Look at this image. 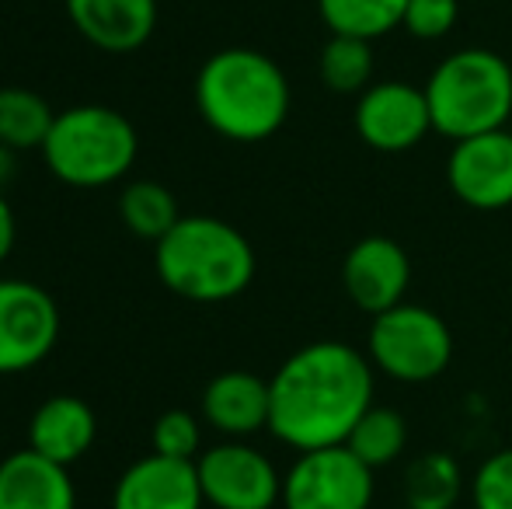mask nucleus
<instances>
[{"mask_svg": "<svg viewBox=\"0 0 512 509\" xmlns=\"http://www.w3.org/2000/svg\"><path fill=\"white\" fill-rule=\"evenodd\" d=\"M269 433L293 450L338 447L373 405V363L338 339H317L269 381Z\"/></svg>", "mask_w": 512, "mask_h": 509, "instance_id": "f257e3e1", "label": "nucleus"}, {"mask_svg": "<svg viewBox=\"0 0 512 509\" xmlns=\"http://www.w3.org/2000/svg\"><path fill=\"white\" fill-rule=\"evenodd\" d=\"M293 91L283 67L258 49L230 46L213 53L196 74V109L216 136L262 143L283 129Z\"/></svg>", "mask_w": 512, "mask_h": 509, "instance_id": "f03ea898", "label": "nucleus"}, {"mask_svg": "<svg viewBox=\"0 0 512 509\" xmlns=\"http://www.w3.org/2000/svg\"><path fill=\"white\" fill-rule=\"evenodd\" d=\"M154 269L171 293L192 304H223L251 286L258 258L251 241L220 217H182L154 245Z\"/></svg>", "mask_w": 512, "mask_h": 509, "instance_id": "7ed1b4c3", "label": "nucleus"}, {"mask_svg": "<svg viewBox=\"0 0 512 509\" xmlns=\"http://www.w3.org/2000/svg\"><path fill=\"white\" fill-rule=\"evenodd\" d=\"M425 102L432 133L453 143L506 129L512 116V63L495 49H457L429 74Z\"/></svg>", "mask_w": 512, "mask_h": 509, "instance_id": "20e7f679", "label": "nucleus"}, {"mask_svg": "<svg viewBox=\"0 0 512 509\" xmlns=\"http://www.w3.org/2000/svg\"><path fill=\"white\" fill-rule=\"evenodd\" d=\"M140 154L136 126L108 105H74L56 112L42 143L46 168L70 189H105L133 171Z\"/></svg>", "mask_w": 512, "mask_h": 509, "instance_id": "39448f33", "label": "nucleus"}, {"mask_svg": "<svg viewBox=\"0 0 512 509\" xmlns=\"http://www.w3.org/2000/svg\"><path fill=\"white\" fill-rule=\"evenodd\" d=\"M373 370L398 384H429L446 374L453 360V332L436 311L422 304H398L370 318L366 342Z\"/></svg>", "mask_w": 512, "mask_h": 509, "instance_id": "423d86ee", "label": "nucleus"}, {"mask_svg": "<svg viewBox=\"0 0 512 509\" xmlns=\"http://www.w3.org/2000/svg\"><path fill=\"white\" fill-rule=\"evenodd\" d=\"M373 468L345 443L304 450L283 475V509H370Z\"/></svg>", "mask_w": 512, "mask_h": 509, "instance_id": "0eeeda50", "label": "nucleus"}, {"mask_svg": "<svg viewBox=\"0 0 512 509\" xmlns=\"http://www.w3.org/2000/svg\"><path fill=\"white\" fill-rule=\"evenodd\" d=\"M203 499L213 509H272L283 503V475L269 454L244 440H223L196 457Z\"/></svg>", "mask_w": 512, "mask_h": 509, "instance_id": "6e6552de", "label": "nucleus"}, {"mask_svg": "<svg viewBox=\"0 0 512 509\" xmlns=\"http://www.w3.org/2000/svg\"><path fill=\"white\" fill-rule=\"evenodd\" d=\"M60 342V307L32 279H0V377L39 367Z\"/></svg>", "mask_w": 512, "mask_h": 509, "instance_id": "1a4fd4ad", "label": "nucleus"}, {"mask_svg": "<svg viewBox=\"0 0 512 509\" xmlns=\"http://www.w3.org/2000/svg\"><path fill=\"white\" fill-rule=\"evenodd\" d=\"M356 136L380 154H408L432 133L425 88L408 81L370 84L356 98Z\"/></svg>", "mask_w": 512, "mask_h": 509, "instance_id": "9d476101", "label": "nucleus"}, {"mask_svg": "<svg viewBox=\"0 0 512 509\" xmlns=\"http://www.w3.org/2000/svg\"><path fill=\"white\" fill-rule=\"evenodd\" d=\"M446 182L453 196L478 213H499L512 206V133H492L457 140L446 157Z\"/></svg>", "mask_w": 512, "mask_h": 509, "instance_id": "9b49d317", "label": "nucleus"}, {"mask_svg": "<svg viewBox=\"0 0 512 509\" xmlns=\"http://www.w3.org/2000/svg\"><path fill=\"white\" fill-rule=\"evenodd\" d=\"M411 286V258L394 238L370 234L356 241L342 258V290L356 304V311L377 314L405 304Z\"/></svg>", "mask_w": 512, "mask_h": 509, "instance_id": "f8f14e48", "label": "nucleus"}, {"mask_svg": "<svg viewBox=\"0 0 512 509\" xmlns=\"http://www.w3.org/2000/svg\"><path fill=\"white\" fill-rule=\"evenodd\" d=\"M196 461H175L150 450L119 475L112 509H203Z\"/></svg>", "mask_w": 512, "mask_h": 509, "instance_id": "ddd939ff", "label": "nucleus"}, {"mask_svg": "<svg viewBox=\"0 0 512 509\" xmlns=\"http://www.w3.org/2000/svg\"><path fill=\"white\" fill-rule=\"evenodd\" d=\"M70 25L102 53H136L157 28V0H63Z\"/></svg>", "mask_w": 512, "mask_h": 509, "instance_id": "4468645a", "label": "nucleus"}, {"mask_svg": "<svg viewBox=\"0 0 512 509\" xmlns=\"http://www.w3.org/2000/svg\"><path fill=\"white\" fill-rule=\"evenodd\" d=\"M98 436V419L91 405L77 394H53L28 419V450L70 468L81 461Z\"/></svg>", "mask_w": 512, "mask_h": 509, "instance_id": "2eb2a0df", "label": "nucleus"}, {"mask_svg": "<svg viewBox=\"0 0 512 509\" xmlns=\"http://www.w3.org/2000/svg\"><path fill=\"white\" fill-rule=\"evenodd\" d=\"M269 408V381L248 370L216 374L203 391V419L227 440H248L269 429Z\"/></svg>", "mask_w": 512, "mask_h": 509, "instance_id": "dca6fc26", "label": "nucleus"}, {"mask_svg": "<svg viewBox=\"0 0 512 509\" xmlns=\"http://www.w3.org/2000/svg\"><path fill=\"white\" fill-rule=\"evenodd\" d=\"M0 509H77L70 468L28 447L7 454L0 461Z\"/></svg>", "mask_w": 512, "mask_h": 509, "instance_id": "f3484780", "label": "nucleus"}, {"mask_svg": "<svg viewBox=\"0 0 512 509\" xmlns=\"http://www.w3.org/2000/svg\"><path fill=\"white\" fill-rule=\"evenodd\" d=\"M460 496H464V471L446 450L418 454L405 468V506L453 509Z\"/></svg>", "mask_w": 512, "mask_h": 509, "instance_id": "a211bd4d", "label": "nucleus"}, {"mask_svg": "<svg viewBox=\"0 0 512 509\" xmlns=\"http://www.w3.org/2000/svg\"><path fill=\"white\" fill-rule=\"evenodd\" d=\"M56 112L32 88H0V143L11 150H42Z\"/></svg>", "mask_w": 512, "mask_h": 509, "instance_id": "6ab92c4d", "label": "nucleus"}, {"mask_svg": "<svg viewBox=\"0 0 512 509\" xmlns=\"http://www.w3.org/2000/svg\"><path fill=\"white\" fill-rule=\"evenodd\" d=\"M408 0H317V14L331 35H356V39H380L401 28Z\"/></svg>", "mask_w": 512, "mask_h": 509, "instance_id": "aec40b11", "label": "nucleus"}, {"mask_svg": "<svg viewBox=\"0 0 512 509\" xmlns=\"http://www.w3.org/2000/svg\"><path fill=\"white\" fill-rule=\"evenodd\" d=\"M119 217H122V227L129 234L143 241H161L171 227L182 220L178 213V199L171 196V189H164L161 182H129L119 196Z\"/></svg>", "mask_w": 512, "mask_h": 509, "instance_id": "412c9836", "label": "nucleus"}, {"mask_svg": "<svg viewBox=\"0 0 512 509\" xmlns=\"http://www.w3.org/2000/svg\"><path fill=\"white\" fill-rule=\"evenodd\" d=\"M345 447L359 457L363 464H370L373 471L394 464L408 447V422L401 412L384 405H370L363 412V419L352 426Z\"/></svg>", "mask_w": 512, "mask_h": 509, "instance_id": "4be33fe9", "label": "nucleus"}, {"mask_svg": "<svg viewBox=\"0 0 512 509\" xmlns=\"http://www.w3.org/2000/svg\"><path fill=\"white\" fill-rule=\"evenodd\" d=\"M373 42L356 35H331L321 49V81L331 95H363L373 84Z\"/></svg>", "mask_w": 512, "mask_h": 509, "instance_id": "5701e85b", "label": "nucleus"}, {"mask_svg": "<svg viewBox=\"0 0 512 509\" xmlns=\"http://www.w3.org/2000/svg\"><path fill=\"white\" fill-rule=\"evenodd\" d=\"M150 450L161 457H175V461H196L203 454V426L185 408H171L154 419Z\"/></svg>", "mask_w": 512, "mask_h": 509, "instance_id": "b1692460", "label": "nucleus"}, {"mask_svg": "<svg viewBox=\"0 0 512 509\" xmlns=\"http://www.w3.org/2000/svg\"><path fill=\"white\" fill-rule=\"evenodd\" d=\"M474 509H512V447L495 450L471 478Z\"/></svg>", "mask_w": 512, "mask_h": 509, "instance_id": "393cba45", "label": "nucleus"}, {"mask_svg": "<svg viewBox=\"0 0 512 509\" xmlns=\"http://www.w3.org/2000/svg\"><path fill=\"white\" fill-rule=\"evenodd\" d=\"M460 18V0H408L401 28L418 42H436L453 32Z\"/></svg>", "mask_w": 512, "mask_h": 509, "instance_id": "a878e982", "label": "nucleus"}, {"mask_svg": "<svg viewBox=\"0 0 512 509\" xmlns=\"http://www.w3.org/2000/svg\"><path fill=\"white\" fill-rule=\"evenodd\" d=\"M14 241H18V220H14L11 203H7L4 192H0V265L14 252Z\"/></svg>", "mask_w": 512, "mask_h": 509, "instance_id": "bb28decb", "label": "nucleus"}, {"mask_svg": "<svg viewBox=\"0 0 512 509\" xmlns=\"http://www.w3.org/2000/svg\"><path fill=\"white\" fill-rule=\"evenodd\" d=\"M14 157H18V150H11L7 143H0V189L14 178Z\"/></svg>", "mask_w": 512, "mask_h": 509, "instance_id": "cd10ccee", "label": "nucleus"}, {"mask_svg": "<svg viewBox=\"0 0 512 509\" xmlns=\"http://www.w3.org/2000/svg\"><path fill=\"white\" fill-rule=\"evenodd\" d=\"M398 509H411V506H398Z\"/></svg>", "mask_w": 512, "mask_h": 509, "instance_id": "c85d7f7f", "label": "nucleus"}]
</instances>
